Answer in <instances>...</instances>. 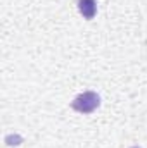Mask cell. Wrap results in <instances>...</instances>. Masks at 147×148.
Listing matches in <instances>:
<instances>
[{
	"instance_id": "obj_1",
	"label": "cell",
	"mask_w": 147,
	"mask_h": 148,
	"mask_svg": "<svg viewBox=\"0 0 147 148\" xmlns=\"http://www.w3.org/2000/svg\"><path fill=\"white\" fill-rule=\"evenodd\" d=\"M99 103H101V98L95 91H85L71 102V107L80 114H92L99 107Z\"/></svg>"
},
{
	"instance_id": "obj_2",
	"label": "cell",
	"mask_w": 147,
	"mask_h": 148,
	"mask_svg": "<svg viewBox=\"0 0 147 148\" xmlns=\"http://www.w3.org/2000/svg\"><path fill=\"white\" fill-rule=\"evenodd\" d=\"M78 10L85 19H94L97 14V2L95 0H78Z\"/></svg>"
},
{
	"instance_id": "obj_3",
	"label": "cell",
	"mask_w": 147,
	"mask_h": 148,
	"mask_svg": "<svg viewBox=\"0 0 147 148\" xmlns=\"http://www.w3.org/2000/svg\"><path fill=\"white\" fill-rule=\"evenodd\" d=\"M133 148H139V147H133Z\"/></svg>"
}]
</instances>
